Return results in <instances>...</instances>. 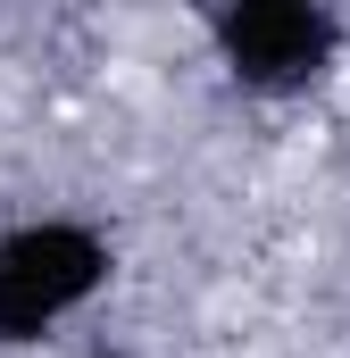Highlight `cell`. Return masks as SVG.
Wrapping results in <instances>:
<instances>
[{
	"label": "cell",
	"instance_id": "obj_1",
	"mask_svg": "<svg viewBox=\"0 0 350 358\" xmlns=\"http://www.w3.org/2000/svg\"><path fill=\"white\" fill-rule=\"evenodd\" d=\"M108 283H117V242L92 217H17V225H0V350L50 342Z\"/></svg>",
	"mask_w": 350,
	"mask_h": 358
},
{
	"label": "cell",
	"instance_id": "obj_2",
	"mask_svg": "<svg viewBox=\"0 0 350 358\" xmlns=\"http://www.w3.org/2000/svg\"><path fill=\"white\" fill-rule=\"evenodd\" d=\"M209 59L225 67V84L251 100H300L342 67L350 25L326 0H217L200 8Z\"/></svg>",
	"mask_w": 350,
	"mask_h": 358
}]
</instances>
